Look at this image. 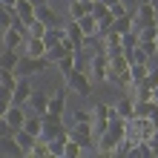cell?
<instances>
[{"label": "cell", "instance_id": "obj_1", "mask_svg": "<svg viewBox=\"0 0 158 158\" xmlns=\"http://www.w3.org/2000/svg\"><path fill=\"white\" fill-rule=\"evenodd\" d=\"M106 81H115L121 86H127L129 83V60L127 55H109V72H106Z\"/></svg>", "mask_w": 158, "mask_h": 158}, {"label": "cell", "instance_id": "obj_2", "mask_svg": "<svg viewBox=\"0 0 158 158\" xmlns=\"http://www.w3.org/2000/svg\"><path fill=\"white\" fill-rule=\"evenodd\" d=\"M49 66V58H29V55H20V60H17L15 66V75L17 78H29V75H38V72H46Z\"/></svg>", "mask_w": 158, "mask_h": 158}, {"label": "cell", "instance_id": "obj_3", "mask_svg": "<svg viewBox=\"0 0 158 158\" xmlns=\"http://www.w3.org/2000/svg\"><path fill=\"white\" fill-rule=\"evenodd\" d=\"M155 23H158V12L150 6V0H138V6L132 9V29L155 26Z\"/></svg>", "mask_w": 158, "mask_h": 158}, {"label": "cell", "instance_id": "obj_4", "mask_svg": "<svg viewBox=\"0 0 158 158\" xmlns=\"http://www.w3.org/2000/svg\"><path fill=\"white\" fill-rule=\"evenodd\" d=\"M106 72H109V55L104 49H98L95 55H89V66H86L89 81H106Z\"/></svg>", "mask_w": 158, "mask_h": 158}, {"label": "cell", "instance_id": "obj_5", "mask_svg": "<svg viewBox=\"0 0 158 158\" xmlns=\"http://www.w3.org/2000/svg\"><path fill=\"white\" fill-rule=\"evenodd\" d=\"M66 86L75 92V95H83V98H92V81L83 69H72L66 75Z\"/></svg>", "mask_w": 158, "mask_h": 158}, {"label": "cell", "instance_id": "obj_6", "mask_svg": "<svg viewBox=\"0 0 158 158\" xmlns=\"http://www.w3.org/2000/svg\"><path fill=\"white\" fill-rule=\"evenodd\" d=\"M118 141H121L118 135H112V132H109V129H104V132H98L95 150H98L101 155H115V150H118Z\"/></svg>", "mask_w": 158, "mask_h": 158}, {"label": "cell", "instance_id": "obj_7", "mask_svg": "<svg viewBox=\"0 0 158 158\" xmlns=\"http://www.w3.org/2000/svg\"><path fill=\"white\" fill-rule=\"evenodd\" d=\"M106 121H109V106L106 104H92V129H95V135L106 129Z\"/></svg>", "mask_w": 158, "mask_h": 158}, {"label": "cell", "instance_id": "obj_8", "mask_svg": "<svg viewBox=\"0 0 158 158\" xmlns=\"http://www.w3.org/2000/svg\"><path fill=\"white\" fill-rule=\"evenodd\" d=\"M29 95H32V86H29V78H17V83L12 86V104H17V106H23L26 101H29Z\"/></svg>", "mask_w": 158, "mask_h": 158}, {"label": "cell", "instance_id": "obj_9", "mask_svg": "<svg viewBox=\"0 0 158 158\" xmlns=\"http://www.w3.org/2000/svg\"><path fill=\"white\" fill-rule=\"evenodd\" d=\"M0 155H6V158H20V155H26V152H23V147L15 141V135H0Z\"/></svg>", "mask_w": 158, "mask_h": 158}, {"label": "cell", "instance_id": "obj_10", "mask_svg": "<svg viewBox=\"0 0 158 158\" xmlns=\"http://www.w3.org/2000/svg\"><path fill=\"white\" fill-rule=\"evenodd\" d=\"M23 35L20 29H15V26H9V29H3V49H23Z\"/></svg>", "mask_w": 158, "mask_h": 158}, {"label": "cell", "instance_id": "obj_11", "mask_svg": "<svg viewBox=\"0 0 158 158\" xmlns=\"http://www.w3.org/2000/svg\"><path fill=\"white\" fill-rule=\"evenodd\" d=\"M3 121H6L9 127H12V132H15V129H20V127H23V121H26V112H23V106L12 104V106H9L6 112H3Z\"/></svg>", "mask_w": 158, "mask_h": 158}, {"label": "cell", "instance_id": "obj_12", "mask_svg": "<svg viewBox=\"0 0 158 158\" xmlns=\"http://www.w3.org/2000/svg\"><path fill=\"white\" fill-rule=\"evenodd\" d=\"M12 12H15V17H20L26 26L35 20V3H29V0H15Z\"/></svg>", "mask_w": 158, "mask_h": 158}, {"label": "cell", "instance_id": "obj_13", "mask_svg": "<svg viewBox=\"0 0 158 158\" xmlns=\"http://www.w3.org/2000/svg\"><path fill=\"white\" fill-rule=\"evenodd\" d=\"M35 17L43 23V26H60V17L55 15V9L49 3H43V6H35Z\"/></svg>", "mask_w": 158, "mask_h": 158}, {"label": "cell", "instance_id": "obj_14", "mask_svg": "<svg viewBox=\"0 0 158 158\" xmlns=\"http://www.w3.org/2000/svg\"><path fill=\"white\" fill-rule=\"evenodd\" d=\"M66 38H69V43H72V46H75V52H83V43H86V35L81 32L78 20H69V26H66Z\"/></svg>", "mask_w": 158, "mask_h": 158}, {"label": "cell", "instance_id": "obj_15", "mask_svg": "<svg viewBox=\"0 0 158 158\" xmlns=\"http://www.w3.org/2000/svg\"><path fill=\"white\" fill-rule=\"evenodd\" d=\"M63 106H66V89H55L52 95H49L46 112H52V115H63Z\"/></svg>", "mask_w": 158, "mask_h": 158}, {"label": "cell", "instance_id": "obj_16", "mask_svg": "<svg viewBox=\"0 0 158 158\" xmlns=\"http://www.w3.org/2000/svg\"><path fill=\"white\" fill-rule=\"evenodd\" d=\"M69 52H75V46L69 43V38H63L60 43H55L52 49H46V58H49V63H55V60H60L63 55H69Z\"/></svg>", "mask_w": 158, "mask_h": 158}, {"label": "cell", "instance_id": "obj_17", "mask_svg": "<svg viewBox=\"0 0 158 158\" xmlns=\"http://www.w3.org/2000/svg\"><path fill=\"white\" fill-rule=\"evenodd\" d=\"M63 38H66V26H46V32H43V43H46V49H52L55 43H60Z\"/></svg>", "mask_w": 158, "mask_h": 158}, {"label": "cell", "instance_id": "obj_18", "mask_svg": "<svg viewBox=\"0 0 158 158\" xmlns=\"http://www.w3.org/2000/svg\"><path fill=\"white\" fill-rule=\"evenodd\" d=\"M132 109H135V101H132V95H127V98H121L115 106H109V112H115V115H121V118H132Z\"/></svg>", "mask_w": 158, "mask_h": 158}, {"label": "cell", "instance_id": "obj_19", "mask_svg": "<svg viewBox=\"0 0 158 158\" xmlns=\"http://www.w3.org/2000/svg\"><path fill=\"white\" fill-rule=\"evenodd\" d=\"M26 104L35 109V115H43V112H46V104H49V95H46V92L32 89V95H29V101H26Z\"/></svg>", "mask_w": 158, "mask_h": 158}, {"label": "cell", "instance_id": "obj_20", "mask_svg": "<svg viewBox=\"0 0 158 158\" xmlns=\"http://www.w3.org/2000/svg\"><path fill=\"white\" fill-rule=\"evenodd\" d=\"M23 55H29V58H43V55H46L43 38H29V40H26V46H23Z\"/></svg>", "mask_w": 158, "mask_h": 158}, {"label": "cell", "instance_id": "obj_21", "mask_svg": "<svg viewBox=\"0 0 158 158\" xmlns=\"http://www.w3.org/2000/svg\"><path fill=\"white\" fill-rule=\"evenodd\" d=\"M78 26H81V32L86 35V38H98V20H95V17H92L89 12L78 20Z\"/></svg>", "mask_w": 158, "mask_h": 158}, {"label": "cell", "instance_id": "obj_22", "mask_svg": "<svg viewBox=\"0 0 158 158\" xmlns=\"http://www.w3.org/2000/svg\"><path fill=\"white\" fill-rule=\"evenodd\" d=\"M12 135H15V141H17V144H20V147H23V152H26V155H29V150H32V147H35V141H38V138H35L32 132H26V129H23V127H20V129H15V132H12Z\"/></svg>", "mask_w": 158, "mask_h": 158}, {"label": "cell", "instance_id": "obj_23", "mask_svg": "<svg viewBox=\"0 0 158 158\" xmlns=\"http://www.w3.org/2000/svg\"><path fill=\"white\" fill-rule=\"evenodd\" d=\"M17 60H20V52H17V49H3V52H0V69H12L15 72Z\"/></svg>", "mask_w": 158, "mask_h": 158}, {"label": "cell", "instance_id": "obj_24", "mask_svg": "<svg viewBox=\"0 0 158 158\" xmlns=\"http://www.w3.org/2000/svg\"><path fill=\"white\" fill-rule=\"evenodd\" d=\"M147 72H150V66H147V63H129V86L141 83V81L147 78Z\"/></svg>", "mask_w": 158, "mask_h": 158}, {"label": "cell", "instance_id": "obj_25", "mask_svg": "<svg viewBox=\"0 0 158 158\" xmlns=\"http://www.w3.org/2000/svg\"><path fill=\"white\" fill-rule=\"evenodd\" d=\"M23 129H26V132H32L35 138H40V132H43V118H40V115L26 118V121H23Z\"/></svg>", "mask_w": 158, "mask_h": 158}, {"label": "cell", "instance_id": "obj_26", "mask_svg": "<svg viewBox=\"0 0 158 158\" xmlns=\"http://www.w3.org/2000/svg\"><path fill=\"white\" fill-rule=\"evenodd\" d=\"M58 63V69H60V75H63V81H66V75L72 69H75V52H69V55H63L60 60H55Z\"/></svg>", "mask_w": 158, "mask_h": 158}, {"label": "cell", "instance_id": "obj_27", "mask_svg": "<svg viewBox=\"0 0 158 158\" xmlns=\"http://www.w3.org/2000/svg\"><path fill=\"white\" fill-rule=\"evenodd\" d=\"M129 29H132V15H121V17H115V20H112V32L124 35V32H129Z\"/></svg>", "mask_w": 158, "mask_h": 158}, {"label": "cell", "instance_id": "obj_28", "mask_svg": "<svg viewBox=\"0 0 158 158\" xmlns=\"http://www.w3.org/2000/svg\"><path fill=\"white\" fill-rule=\"evenodd\" d=\"M135 95H132V101H152V86H150V83H135Z\"/></svg>", "mask_w": 158, "mask_h": 158}, {"label": "cell", "instance_id": "obj_29", "mask_svg": "<svg viewBox=\"0 0 158 158\" xmlns=\"http://www.w3.org/2000/svg\"><path fill=\"white\" fill-rule=\"evenodd\" d=\"M155 101H135V109H132V118H147L152 112Z\"/></svg>", "mask_w": 158, "mask_h": 158}, {"label": "cell", "instance_id": "obj_30", "mask_svg": "<svg viewBox=\"0 0 158 158\" xmlns=\"http://www.w3.org/2000/svg\"><path fill=\"white\" fill-rule=\"evenodd\" d=\"M78 155H83L81 144L75 141V138H66V144H63V158H78Z\"/></svg>", "mask_w": 158, "mask_h": 158}, {"label": "cell", "instance_id": "obj_31", "mask_svg": "<svg viewBox=\"0 0 158 158\" xmlns=\"http://www.w3.org/2000/svg\"><path fill=\"white\" fill-rule=\"evenodd\" d=\"M135 46H138V32L135 29H129V32L121 35V49H135Z\"/></svg>", "mask_w": 158, "mask_h": 158}, {"label": "cell", "instance_id": "obj_32", "mask_svg": "<svg viewBox=\"0 0 158 158\" xmlns=\"http://www.w3.org/2000/svg\"><path fill=\"white\" fill-rule=\"evenodd\" d=\"M89 9H86V3H81V0H75V3H69V20H81L83 15H86Z\"/></svg>", "mask_w": 158, "mask_h": 158}, {"label": "cell", "instance_id": "obj_33", "mask_svg": "<svg viewBox=\"0 0 158 158\" xmlns=\"http://www.w3.org/2000/svg\"><path fill=\"white\" fill-rule=\"evenodd\" d=\"M86 9H89V15L95 17V20H98V17H104V15L109 12V6L101 3V0H92V3H86Z\"/></svg>", "mask_w": 158, "mask_h": 158}, {"label": "cell", "instance_id": "obj_34", "mask_svg": "<svg viewBox=\"0 0 158 158\" xmlns=\"http://www.w3.org/2000/svg\"><path fill=\"white\" fill-rule=\"evenodd\" d=\"M138 32V43H144V40H155V35H158V23L155 26H141V29H135Z\"/></svg>", "mask_w": 158, "mask_h": 158}, {"label": "cell", "instance_id": "obj_35", "mask_svg": "<svg viewBox=\"0 0 158 158\" xmlns=\"http://www.w3.org/2000/svg\"><path fill=\"white\" fill-rule=\"evenodd\" d=\"M12 17H15V12H12V6H3V3H0V32H3V29H9V26H12Z\"/></svg>", "mask_w": 158, "mask_h": 158}, {"label": "cell", "instance_id": "obj_36", "mask_svg": "<svg viewBox=\"0 0 158 158\" xmlns=\"http://www.w3.org/2000/svg\"><path fill=\"white\" fill-rule=\"evenodd\" d=\"M29 155H32V158H46V155H49V144H46L43 138H38V141H35V147L29 150Z\"/></svg>", "mask_w": 158, "mask_h": 158}, {"label": "cell", "instance_id": "obj_37", "mask_svg": "<svg viewBox=\"0 0 158 158\" xmlns=\"http://www.w3.org/2000/svg\"><path fill=\"white\" fill-rule=\"evenodd\" d=\"M43 32H46V26L38 20V17H35V20L26 26V35H29V38H43Z\"/></svg>", "mask_w": 158, "mask_h": 158}, {"label": "cell", "instance_id": "obj_38", "mask_svg": "<svg viewBox=\"0 0 158 158\" xmlns=\"http://www.w3.org/2000/svg\"><path fill=\"white\" fill-rule=\"evenodd\" d=\"M9 106H12V89H9V86H0V115H3Z\"/></svg>", "mask_w": 158, "mask_h": 158}, {"label": "cell", "instance_id": "obj_39", "mask_svg": "<svg viewBox=\"0 0 158 158\" xmlns=\"http://www.w3.org/2000/svg\"><path fill=\"white\" fill-rule=\"evenodd\" d=\"M15 83H17V75H15L12 69H0V86H9V89H12Z\"/></svg>", "mask_w": 158, "mask_h": 158}, {"label": "cell", "instance_id": "obj_40", "mask_svg": "<svg viewBox=\"0 0 158 158\" xmlns=\"http://www.w3.org/2000/svg\"><path fill=\"white\" fill-rule=\"evenodd\" d=\"M112 20H115V17L109 15V12H106L104 17H98V35H106L109 29H112Z\"/></svg>", "mask_w": 158, "mask_h": 158}, {"label": "cell", "instance_id": "obj_41", "mask_svg": "<svg viewBox=\"0 0 158 158\" xmlns=\"http://www.w3.org/2000/svg\"><path fill=\"white\" fill-rule=\"evenodd\" d=\"M72 124H92V112L89 109H78V112L72 115Z\"/></svg>", "mask_w": 158, "mask_h": 158}, {"label": "cell", "instance_id": "obj_42", "mask_svg": "<svg viewBox=\"0 0 158 158\" xmlns=\"http://www.w3.org/2000/svg\"><path fill=\"white\" fill-rule=\"evenodd\" d=\"M49 144V155H63V144H66V138H55V141H46Z\"/></svg>", "mask_w": 158, "mask_h": 158}, {"label": "cell", "instance_id": "obj_43", "mask_svg": "<svg viewBox=\"0 0 158 158\" xmlns=\"http://www.w3.org/2000/svg\"><path fill=\"white\" fill-rule=\"evenodd\" d=\"M138 46L144 49V55H147V58H155V55H158V46H155V40H144V43H138Z\"/></svg>", "mask_w": 158, "mask_h": 158}, {"label": "cell", "instance_id": "obj_44", "mask_svg": "<svg viewBox=\"0 0 158 158\" xmlns=\"http://www.w3.org/2000/svg\"><path fill=\"white\" fill-rule=\"evenodd\" d=\"M147 118H150V124H152V127H158V104L152 106V112L147 115Z\"/></svg>", "mask_w": 158, "mask_h": 158}, {"label": "cell", "instance_id": "obj_45", "mask_svg": "<svg viewBox=\"0 0 158 158\" xmlns=\"http://www.w3.org/2000/svg\"><path fill=\"white\" fill-rule=\"evenodd\" d=\"M0 135H12V127H9L3 118H0Z\"/></svg>", "mask_w": 158, "mask_h": 158}, {"label": "cell", "instance_id": "obj_46", "mask_svg": "<svg viewBox=\"0 0 158 158\" xmlns=\"http://www.w3.org/2000/svg\"><path fill=\"white\" fill-rule=\"evenodd\" d=\"M152 101H155V104H158V83H155V86H152Z\"/></svg>", "mask_w": 158, "mask_h": 158}, {"label": "cell", "instance_id": "obj_47", "mask_svg": "<svg viewBox=\"0 0 158 158\" xmlns=\"http://www.w3.org/2000/svg\"><path fill=\"white\" fill-rule=\"evenodd\" d=\"M29 3H35V6H43V3H49V0H29Z\"/></svg>", "mask_w": 158, "mask_h": 158}, {"label": "cell", "instance_id": "obj_48", "mask_svg": "<svg viewBox=\"0 0 158 158\" xmlns=\"http://www.w3.org/2000/svg\"><path fill=\"white\" fill-rule=\"evenodd\" d=\"M101 3H106V6H112V3H121V0H101Z\"/></svg>", "mask_w": 158, "mask_h": 158}, {"label": "cell", "instance_id": "obj_49", "mask_svg": "<svg viewBox=\"0 0 158 158\" xmlns=\"http://www.w3.org/2000/svg\"><path fill=\"white\" fill-rule=\"evenodd\" d=\"M150 6H152V9H155V12H158V0H150Z\"/></svg>", "mask_w": 158, "mask_h": 158}, {"label": "cell", "instance_id": "obj_50", "mask_svg": "<svg viewBox=\"0 0 158 158\" xmlns=\"http://www.w3.org/2000/svg\"><path fill=\"white\" fill-rule=\"evenodd\" d=\"M81 3H92V0H81Z\"/></svg>", "mask_w": 158, "mask_h": 158}, {"label": "cell", "instance_id": "obj_51", "mask_svg": "<svg viewBox=\"0 0 158 158\" xmlns=\"http://www.w3.org/2000/svg\"><path fill=\"white\" fill-rule=\"evenodd\" d=\"M155 46H158V35H155Z\"/></svg>", "mask_w": 158, "mask_h": 158}, {"label": "cell", "instance_id": "obj_52", "mask_svg": "<svg viewBox=\"0 0 158 158\" xmlns=\"http://www.w3.org/2000/svg\"><path fill=\"white\" fill-rule=\"evenodd\" d=\"M135 3H138V0H135Z\"/></svg>", "mask_w": 158, "mask_h": 158}]
</instances>
